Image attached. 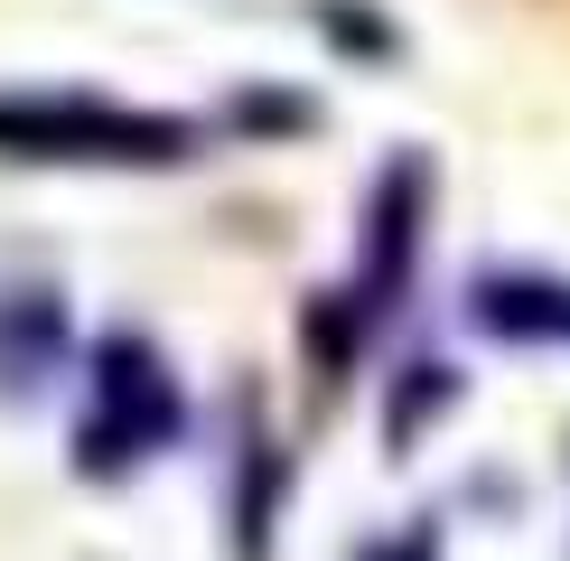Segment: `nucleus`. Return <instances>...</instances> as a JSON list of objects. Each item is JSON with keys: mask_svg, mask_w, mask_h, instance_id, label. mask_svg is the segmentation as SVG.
Listing matches in <instances>:
<instances>
[{"mask_svg": "<svg viewBox=\"0 0 570 561\" xmlns=\"http://www.w3.org/2000/svg\"><path fill=\"white\" fill-rule=\"evenodd\" d=\"M187 122L112 112L76 94H0V159H178Z\"/></svg>", "mask_w": 570, "mask_h": 561, "instance_id": "1", "label": "nucleus"}, {"mask_svg": "<svg viewBox=\"0 0 570 561\" xmlns=\"http://www.w3.org/2000/svg\"><path fill=\"white\" fill-rule=\"evenodd\" d=\"M66 346V309L47 291H10L0 299V393H38L47 365Z\"/></svg>", "mask_w": 570, "mask_h": 561, "instance_id": "3", "label": "nucleus"}, {"mask_svg": "<svg viewBox=\"0 0 570 561\" xmlns=\"http://www.w3.org/2000/svg\"><path fill=\"white\" fill-rule=\"evenodd\" d=\"M365 561H440V543L431 533H393V543H374Z\"/></svg>", "mask_w": 570, "mask_h": 561, "instance_id": "5", "label": "nucleus"}, {"mask_svg": "<svg viewBox=\"0 0 570 561\" xmlns=\"http://www.w3.org/2000/svg\"><path fill=\"white\" fill-rule=\"evenodd\" d=\"M478 318L505 327V337H570V291H542V280H487Z\"/></svg>", "mask_w": 570, "mask_h": 561, "instance_id": "4", "label": "nucleus"}, {"mask_svg": "<svg viewBox=\"0 0 570 561\" xmlns=\"http://www.w3.org/2000/svg\"><path fill=\"white\" fill-rule=\"evenodd\" d=\"M178 431V384L140 337H112L94 356V421H85V468H131Z\"/></svg>", "mask_w": 570, "mask_h": 561, "instance_id": "2", "label": "nucleus"}]
</instances>
